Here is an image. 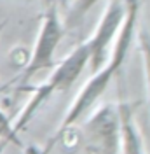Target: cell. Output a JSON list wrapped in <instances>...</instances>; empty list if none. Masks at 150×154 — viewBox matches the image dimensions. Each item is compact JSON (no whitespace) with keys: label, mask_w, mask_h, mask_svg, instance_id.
<instances>
[{"label":"cell","mask_w":150,"mask_h":154,"mask_svg":"<svg viewBox=\"0 0 150 154\" xmlns=\"http://www.w3.org/2000/svg\"><path fill=\"white\" fill-rule=\"evenodd\" d=\"M126 2H128L126 18H124L121 30H119L115 40H113V46L110 49V56H108V60H106V63L103 67L91 75V79L80 89V93L75 96V100L72 102L66 116L61 121L59 130L52 137L56 142L61 135H65L66 130H70L80 117H84L87 114V110L93 109V105L106 91V88L112 82V79L121 72L122 65L126 61V56H128V53H129V49L133 46L134 35H136L140 11H141V0H126Z\"/></svg>","instance_id":"1"},{"label":"cell","mask_w":150,"mask_h":154,"mask_svg":"<svg viewBox=\"0 0 150 154\" xmlns=\"http://www.w3.org/2000/svg\"><path fill=\"white\" fill-rule=\"evenodd\" d=\"M63 37H65V25L59 18V11L56 7V2L49 0L46 11L40 18L37 40H35L33 51L30 53L28 63L23 67L21 77H16L12 82L25 84L33 75H37L38 72H44V70H49V68L54 67L56 65L54 56H56L58 46L61 44Z\"/></svg>","instance_id":"2"},{"label":"cell","mask_w":150,"mask_h":154,"mask_svg":"<svg viewBox=\"0 0 150 154\" xmlns=\"http://www.w3.org/2000/svg\"><path fill=\"white\" fill-rule=\"evenodd\" d=\"M84 147L91 154H119L121 123L119 110L113 103L100 105L82 125Z\"/></svg>","instance_id":"3"},{"label":"cell","mask_w":150,"mask_h":154,"mask_svg":"<svg viewBox=\"0 0 150 154\" xmlns=\"http://www.w3.org/2000/svg\"><path fill=\"white\" fill-rule=\"evenodd\" d=\"M126 11H128L126 0H108L103 16L94 28L93 37L86 40L87 48H89V63L87 65H89L91 74L98 72L106 63L113 40L121 30L124 18H126Z\"/></svg>","instance_id":"4"},{"label":"cell","mask_w":150,"mask_h":154,"mask_svg":"<svg viewBox=\"0 0 150 154\" xmlns=\"http://www.w3.org/2000/svg\"><path fill=\"white\" fill-rule=\"evenodd\" d=\"M87 63H89V48L87 42H82L75 49H72V53H68L58 65L52 67V72L47 77V81H44V84L49 88L52 95L58 91L66 93L80 77Z\"/></svg>","instance_id":"5"},{"label":"cell","mask_w":150,"mask_h":154,"mask_svg":"<svg viewBox=\"0 0 150 154\" xmlns=\"http://www.w3.org/2000/svg\"><path fill=\"white\" fill-rule=\"evenodd\" d=\"M117 110H119V123H121V149L124 151V154H147L145 142L141 138L140 128L134 119L136 103L121 98V102L117 103Z\"/></svg>","instance_id":"6"},{"label":"cell","mask_w":150,"mask_h":154,"mask_svg":"<svg viewBox=\"0 0 150 154\" xmlns=\"http://www.w3.org/2000/svg\"><path fill=\"white\" fill-rule=\"evenodd\" d=\"M134 38L138 40V49L143 61V72L147 79V88H148V102H150V30L147 26H138Z\"/></svg>","instance_id":"7"},{"label":"cell","mask_w":150,"mask_h":154,"mask_svg":"<svg viewBox=\"0 0 150 154\" xmlns=\"http://www.w3.org/2000/svg\"><path fill=\"white\" fill-rule=\"evenodd\" d=\"M100 0H74V7L66 16V25H77Z\"/></svg>","instance_id":"8"},{"label":"cell","mask_w":150,"mask_h":154,"mask_svg":"<svg viewBox=\"0 0 150 154\" xmlns=\"http://www.w3.org/2000/svg\"><path fill=\"white\" fill-rule=\"evenodd\" d=\"M0 138L2 140H7V142H14L16 145H21L18 135L14 133V130H12L10 119L5 116V112L2 109H0Z\"/></svg>","instance_id":"9"},{"label":"cell","mask_w":150,"mask_h":154,"mask_svg":"<svg viewBox=\"0 0 150 154\" xmlns=\"http://www.w3.org/2000/svg\"><path fill=\"white\" fill-rule=\"evenodd\" d=\"M56 144V140H52V138H51V142H49V145H47L46 149H44V151H42V154H49L51 152V149H52V145Z\"/></svg>","instance_id":"10"},{"label":"cell","mask_w":150,"mask_h":154,"mask_svg":"<svg viewBox=\"0 0 150 154\" xmlns=\"http://www.w3.org/2000/svg\"><path fill=\"white\" fill-rule=\"evenodd\" d=\"M9 144V142H7V140H2V142H0V154L4 152V147H5V145Z\"/></svg>","instance_id":"11"},{"label":"cell","mask_w":150,"mask_h":154,"mask_svg":"<svg viewBox=\"0 0 150 154\" xmlns=\"http://www.w3.org/2000/svg\"><path fill=\"white\" fill-rule=\"evenodd\" d=\"M5 26H7V23H5V21H0V35H2V32H4Z\"/></svg>","instance_id":"12"},{"label":"cell","mask_w":150,"mask_h":154,"mask_svg":"<svg viewBox=\"0 0 150 154\" xmlns=\"http://www.w3.org/2000/svg\"><path fill=\"white\" fill-rule=\"evenodd\" d=\"M44 2H49V0H44Z\"/></svg>","instance_id":"13"},{"label":"cell","mask_w":150,"mask_h":154,"mask_svg":"<svg viewBox=\"0 0 150 154\" xmlns=\"http://www.w3.org/2000/svg\"><path fill=\"white\" fill-rule=\"evenodd\" d=\"M0 142H2V138H0Z\"/></svg>","instance_id":"14"}]
</instances>
